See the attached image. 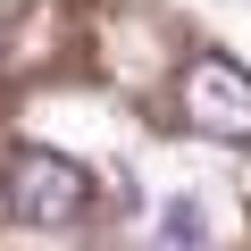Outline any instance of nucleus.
I'll list each match as a JSON object with an SVG mask.
<instances>
[{"instance_id": "nucleus-1", "label": "nucleus", "mask_w": 251, "mask_h": 251, "mask_svg": "<svg viewBox=\"0 0 251 251\" xmlns=\"http://www.w3.org/2000/svg\"><path fill=\"white\" fill-rule=\"evenodd\" d=\"M176 109H184L193 134H209V143H226V151H251V67H243V59H226V50L184 59Z\"/></svg>"}, {"instance_id": "nucleus-2", "label": "nucleus", "mask_w": 251, "mask_h": 251, "mask_svg": "<svg viewBox=\"0 0 251 251\" xmlns=\"http://www.w3.org/2000/svg\"><path fill=\"white\" fill-rule=\"evenodd\" d=\"M9 209L25 226H75L92 209V176L67 159V151H17L9 168Z\"/></svg>"}, {"instance_id": "nucleus-3", "label": "nucleus", "mask_w": 251, "mask_h": 251, "mask_svg": "<svg viewBox=\"0 0 251 251\" xmlns=\"http://www.w3.org/2000/svg\"><path fill=\"white\" fill-rule=\"evenodd\" d=\"M159 251H201V209H193V201H168V218H159Z\"/></svg>"}]
</instances>
